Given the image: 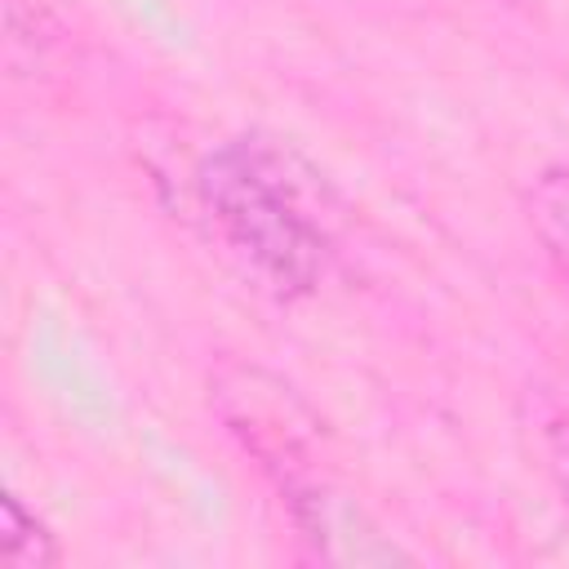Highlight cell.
Returning <instances> with one entry per match:
<instances>
[{
	"label": "cell",
	"mask_w": 569,
	"mask_h": 569,
	"mask_svg": "<svg viewBox=\"0 0 569 569\" xmlns=\"http://www.w3.org/2000/svg\"><path fill=\"white\" fill-rule=\"evenodd\" d=\"M200 200L218 236L271 293L298 298L320 284L329 231L280 151L227 142L200 169Z\"/></svg>",
	"instance_id": "1"
},
{
	"label": "cell",
	"mask_w": 569,
	"mask_h": 569,
	"mask_svg": "<svg viewBox=\"0 0 569 569\" xmlns=\"http://www.w3.org/2000/svg\"><path fill=\"white\" fill-rule=\"evenodd\" d=\"M213 400L244 449L262 467L280 471V485H298V476L307 471V445L316 436V418L298 405V396L262 369H227L218 373Z\"/></svg>",
	"instance_id": "2"
},
{
	"label": "cell",
	"mask_w": 569,
	"mask_h": 569,
	"mask_svg": "<svg viewBox=\"0 0 569 569\" xmlns=\"http://www.w3.org/2000/svg\"><path fill=\"white\" fill-rule=\"evenodd\" d=\"M289 502H293V516L302 525V533L316 542L320 556L329 560H347V565H391V560H409L396 542H387L373 520L342 493H333L329 485L320 480H307V485H293L289 489Z\"/></svg>",
	"instance_id": "3"
},
{
	"label": "cell",
	"mask_w": 569,
	"mask_h": 569,
	"mask_svg": "<svg viewBox=\"0 0 569 569\" xmlns=\"http://www.w3.org/2000/svg\"><path fill=\"white\" fill-rule=\"evenodd\" d=\"M525 218L556 267V276L569 284V169H547L525 191Z\"/></svg>",
	"instance_id": "4"
},
{
	"label": "cell",
	"mask_w": 569,
	"mask_h": 569,
	"mask_svg": "<svg viewBox=\"0 0 569 569\" xmlns=\"http://www.w3.org/2000/svg\"><path fill=\"white\" fill-rule=\"evenodd\" d=\"M0 516H4V525H0V560L9 569H49V565H58L53 533L36 516H27L18 498H4Z\"/></svg>",
	"instance_id": "5"
},
{
	"label": "cell",
	"mask_w": 569,
	"mask_h": 569,
	"mask_svg": "<svg viewBox=\"0 0 569 569\" xmlns=\"http://www.w3.org/2000/svg\"><path fill=\"white\" fill-rule=\"evenodd\" d=\"M556 458H560V467H565V485H569V436L556 445Z\"/></svg>",
	"instance_id": "6"
}]
</instances>
